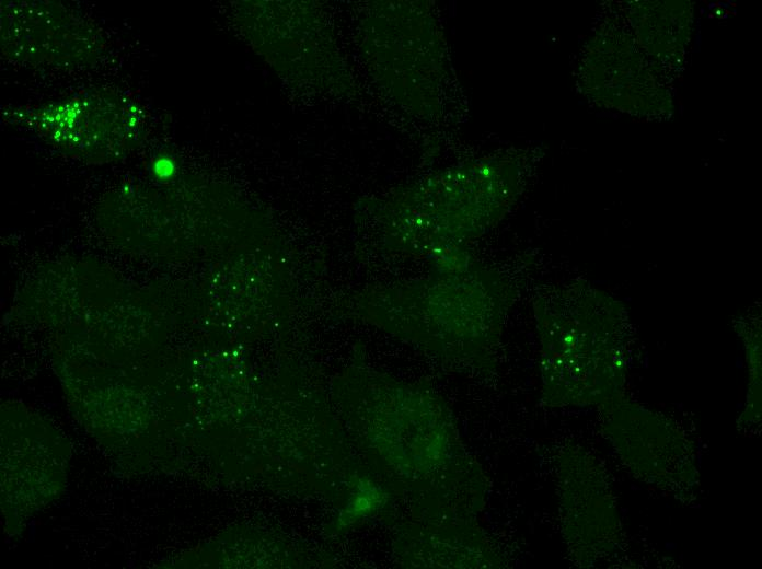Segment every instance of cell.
Returning a JSON list of instances; mask_svg holds the SVG:
<instances>
[{
    "label": "cell",
    "mask_w": 762,
    "mask_h": 569,
    "mask_svg": "<svg viewBox=\"0 0 762 569\" xmlns=\"http://www.w3.org/2000/svg\"><path fill=\"white\" fill-rule=\"evenodd\" d=\"M600 408L604 434L637 478L678 498L693 495L698 485L696 456L674 422L624 396Z\"/></svg>",
    "instance_id": "obj_2"
},
{
    "label": "cell",
    "mask_w": 762,
    "mask_h": 569,
    "mask_svg": "<svg viewBox=\"0 0 762 569\" xmlns=\"http://www.w3.org/2000/svg\"><path fill=\"white\" fill-rule=\"evenodd\" d=\"M558 504L568 554L579 566L610 555L619 543V519L601 465L577 445L557 456Z\"/></svg>",
    "instance_id": "obj_3"
},
{
    "label": "cell",
    "mask_w": 762,
    "mask_h": 569,
    "mask_svg": "<svg viewBox=\"0 0 762 569\" xmlns=\"http://www.w3.org/2000/svg\"><path fill=\"white\" fill-rule=\"evenodd\" d=\"M531 305L543 405L601 407L622 397L631 337L627 306L584 279L541 286Z\"/></svg>",
    "instance_id": "obj_1"
}]
</instances>
